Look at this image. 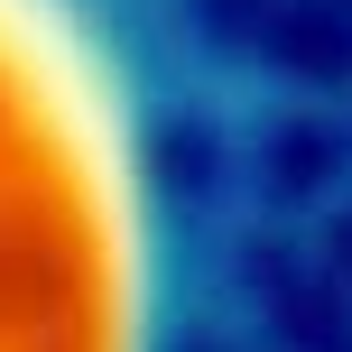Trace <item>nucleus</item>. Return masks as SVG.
<instances>
[{"label": "nucleus", "instance_id": "obj_1", "mask_svg": "<svg viewBox=\"0 0 352 352\" xmlns=\"http://www.w3.org/2000/svg\"><path fill=\"white\" fill-rule=\"evenodd\" d=\"M0 352H195L186 130L93 0H0Z\"/></svg>", "mask_w": 352, "mask_h": 352}]
</instances>
